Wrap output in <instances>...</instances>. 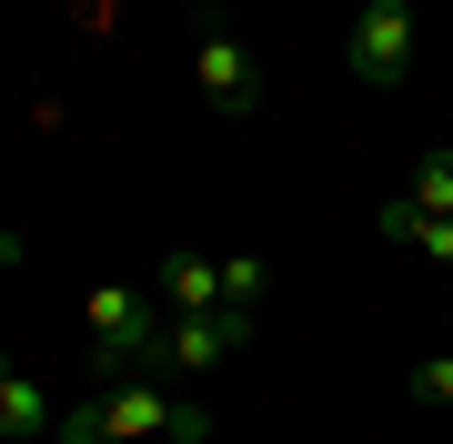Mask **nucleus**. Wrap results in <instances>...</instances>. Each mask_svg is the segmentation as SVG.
Listing matches in <instances>:
<instances>
[{"label":"nucleus","instance_id":"obj_7","mask_svg":"<svg viewBox=\"0 0 453 444\" xmlns=\"http://www.w3.org/2000/svg\"><path fill=\"white\" fill-rule=\"evenodd\" d=\"M41 434H61V425H50V394H41L31 374L0 363V444H41Z\"/></svg>","mask_w":453,"mask_h":444},{"label":"nucleus","instance_id":"obj_1","mask_svg":"<svg viewBox=\"0 0 453 444\" xmlns=\"http://www.w3.org/2000/svg\"><path fill=\"white\" fill-rule=\"evenodd\" d=\"M142 434H172V444H202L211 414L192 394H162V384H101L81 414H61L50 444H142Z\"/></svg>","mask_w":453,"mask_h":444},{"label":"nucleus","instance_id":"obj_2","mask_svg":"<svg viewBox=\"0 0 453 444\" xmlns=\"http://www.w3.org/2000/svg\"><path fill=\"white\" fill-rule=\"evenodd\" d=\"M81 313H91V374H101V384L142 374V363L162 354V303L131 293V283H91Z\"/></svg>","mask_w":453,"mask_h":444},{"label":"nucleus","instance_id":"obj_5","mask_svg":"<svg viewBox=\"0 0 453 444\" xmlns=\"http://www.w3.org/2000/svg\"><path fill=\"white\" fill-rule=\"evenodd\" d=\"M192 91L211 101V112H252V91H262V82H252V51L232 41V31H211V41L192 51Z\"/></svg>","mask_w":453,"mask_h":444},{"label":"nucleus","instance_id":"obj_13","mask_svg":"<svg viewBox=\"0 0 453 444\" xmlns=\"http://www.w3.org/2000/svg\"><path fill=\"white\" fill-rule=\"evenodd\" d=\"M11 263H20V232H0V273H11Z\"/></svg>","mask_w":453,"mask_h":444},{"label":"nucleus","instance_id":"obj_11","mask_svg":"<svg viewBox=\"0 0 453 444\" xmlns=\"http://www.w3.org/2000/svg\"><path fill=\"white\" fill-rule=\"evenodd\" d=\"M372 232H383V243H413V232H423V213H413V192H393L383 213H372Z\"/></svg>","mask_w":453,"mask_h":444},{"label":"nucleus","instance_id":"obj_9","mask_svg":"<svg viewBox=\"0 0 453 444\" xmlns=\"http://www.w3.org/2000/svg\"><path fill=\"white\" fill-rule=\"evenodd\" d=\"M262 293H273V273H262L252 253H232V263H222V303H232V313H252Z\"/></svg>","mask_w":453,"mask_h":444},{"label":"nucleus","instance_id":"obj_12","mask_svg":"<svg viewBox=\"0 0 453 444\" xmlns=\"http://www.w3.org/2000/svg\"><path fill=\"white\" fill-rule=\"evenodd\" d=\"M413 253H423V263H443V273H453V213H423V232H413Z\"/></svg>","mask_w":453,"mask_h":444},{"label":"nucleus","instance_id":"obj_10","mask_svg":"<svg viewBox=\"0 0 453 444\" xmlns=\"http://www.w3.org/2000/svg\"><path fill=\"white\" fill-rule=\"evenodd\" d=\"M403 394L413 404H453V354H423L413 374H403Z\"/></svg>","mask_w":453,"mask_h":444},{"label":"nucleus","instance_id":"obj_6","mask_svg":"<svg viewBox=\"0 0 453 444\" xmlns=\"http://www.w3.org/2000/svg\"><path fill=\"white\" fill-rule=\"evenodd\" d=\"M151 283H162L172 313H232V303H222V263H211V253H162V273H151Z\"/></svg>","mask_w":453,"mask_h":444},{"label":"nucleus","instance_id":"obj_8","mask_svg":"<svg viewBox=\"0 0 453 444\" xmlns=\"http://www.w3.org/2000/svg\"><path fill=\"white\" fill-rule=\"evenodd\" d=\"M413 213H453V152H423V172H413Z\"/></svg>","mask_w":453,"mask_h":444},{"label":"nucleus","instance_id":"obj_4","mask_svg":"<svg viewBox=\"0 0 453 444\" xmlns=\"http://www.w3.org/2000/svg\"><path fill=\"white\" fill-rule=\"evenodd\" d=\"M232 344H242V313H172L162 323V374H211V363H222Z\"/></svg>","mask_w":453,"mask_h":444},{"label":"nucleus","instance_id":"obj_3","mask_svg":"<svg viewBox=\"0 0 453 444\" xmlns=\"http://www.w3.org/2000/svg\"><path fill=\"white\" fill-rule=\"evenodd\" d=\"M342 61H353V82L393 91L413 71V0H363L353 31H342Z\"/></svg>","mask_w":453,"mask_h":444}]
</instances>
